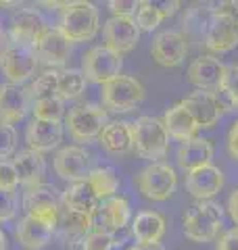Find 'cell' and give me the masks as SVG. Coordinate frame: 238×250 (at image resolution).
I'll list each match as a JSON object with an SVG mask.
<instances>
[{
	"label": "cell",
	"instance_id": "cell-29",
	"mask_svg": "<svg viewBox=\"0 0 238 250\" xmlns=\"http://www.w3.org/2000/svg\"><path fill=\"white\" fill-rule=\"evenodd\" d=\"M15 169H17V175H19V184L27 186V188H34L38 184H42V175H44V169H46V163H44V156L36 152V150H23L19 152L15 159L11 161Z\"/></svg>",
	"mask_w": 238,
	"mask_h": 250
},
{
	"label": "cell",
	"instance_id": "cell-10",
	"mask_svg": "<svg viewBox=\"0 0 238 250\" xmlns=\"http://www.w3.org/2000/svg\"><path fill=\"white\" fill-rule=\"evenodd\" d=\"M0 65H2L4 75L9 77V83L21 85L23 82H27L29 77L34 75L36 67H38L36 50L31 48V46L9 42L2 52V57H0Z\"/></svg>",
	"mask_w": 238,
	"mask_h": 250
},
{
	"label": "cell",
	"instance_id": "cell-47",
	"mask_svg": "<svg viewBox=\"0 0 238 250\" xmlns=\"http://www.w3.org/2000/svg\"><path fill=\"white\" fill-rule=\"evenodd\" d=\"M4 40H6V34H4L2 25H0V57H2V52H4V48H6V44H9V42H4Z\"/></svg>",
	"mask_w": 238,
	"mask_h": 250
},
{
	"label": "cell",
	"instance_id": "cell-8",
	"mask_svg": "<svg viewBox=\"0 0 238 250\" xmlns=\"http://www.w3.org/2000/svg\"><path fill=\"white\" fill-rule=\"evenodd\" d=\"M59 217H61V210L59 213H46V215L27 213L17 228L19 242L29 250L44 248L52 240L54 233H57Z\"/></svg>",
	"mask_w": 238,
	"mask_h": 250
},
{
	"label": "cell",
	"instance_id": "cell-2",
	"mask_svg": "<svg viewBox=\"0 0 238 250\" xmlns=\"http://www.w3.org/2000/svg\"><path fill=\"white\" fill-rule=\"evenodd\" d=\"M132 127V140H134V150L140 159L153 161L163 159L169 148V134L165 125L157 117H138Z\"/></svg>",
	"mask_w": 238,
	"mask_h": 250
},
{
	"label": "cell",
	"instance_id": "cell-41",
	"mask_svg": "<svg viewBox=\"0 0 238 250\" xmlns=\"http://www.w3.org/2000/svg\"><path fill=\"white\" fill-rule=\"evenodd\" d=\"M19 184V175L13 163L0 161V188L4 190H15V186Z\"/></svg>",
	"mask_w": 238,
	"mask_h": 250
},
{
	"label": "cell",
	"instance_id": "cell-16",
	"mask_svg": "<svg viewBox=\"0 0 238 250\" xmlns=\"http://www.w3.org/2000/svg\"><path fill=\"white\" fill-rule=\"evenodd\" d=\"M34 50H36V57L40 61H44L46 65L61 67L65 65L71 54V42L63 36V31L59 27H46L36 40Z\"/></svg>",
	"mask_w": 238,
	"mask_h": 250
},
{
	"label": "cell",
	"instance_id": "cell-20",
	"mask_svg": "<svg viewBox=\"0 0 238 250\" xmlns=\"http://www.w3.org/2000/svg\"><path fill=\"white\" fill-rule=\"evenodd\" d=\"M46 29L42 15L34 9H21L17 15L13 17V25H11V42L15 44H23V46H31L34 48L36 40L40 34Z\"/></svg>",
	"mask_w": 238,
	"mask_h": 250
},
{
	"label": "cell",
	"instance_id": "cell-26",
	"mask_svg": "<svg viewBox=\"0 0 238 250\" xmlns=\"http://www.w3.org/2000/svg\"><path fill=\"white\" fill-rule=\"evenodd\" d=\"M213 144L205 138H192L178 148V165L184 171H194L205 165H211Z\"/></svg>",
	"mask_w": 238,
	"mask_h": 250
},
{
	"label": "cell",
	"instance_id": "cell-37",
	"mask_svg": "<svg viewBox=\"0 0 238 250\" xmlns=\"http://www.w3.org/2000/svg\"><path fill=\"white\" fill-rule=\"evenodd\" d=\"M115 238L105 231H90L82 242V250H113Z\"/></svg>",
	"mask_w": 238,
	"mask_h": 250
},
{
	"label": "cell",
	"instance_id": "cell-19",
	"mask_svg": "<svg viewBox=\"0 0 238 250\" xmlns=\"http://www.w3.org/2000/svg\"><path fill=\"white\" fill-rule=\"evenodd\" d=\"M57 231L61 233L63 242L67 246L82 248L84 238L92 231V215H84V213H75L65 207H61V217H59V225Z\"/></svg>",
	"mask_w": 238,
	"mask_h": 250
},
{
	"label": "cell",
	"instance_id": "cell-36",
	"mask_svg": "<svg viewBox=\"0 0 238 250\" xmlns=\"http://www.w3.org/2000/svg\"><path fill=\"white\" fill-rule=\"evenodd\" d=\"M31 98L44 100V98H54L59 92V71H46L31 83Z\"/></svg>",
	"mask_w": 238,
	"mask_h": 250
},
{
	"label": "cell",
	"instance_id": "cell-5",
	"mask_svg": "<svg viewBox=\"0 0 238 250\" xmlns=\"http://www.w3.org/2000/svg\"><path fill=\"white\" fill-rule=\"evenodd\" d=\"M100 100L109 111H115V113L132 111V108H136L144 100V85L136 77L119 75L102 85Z\"/></svg>",
	"mask_w": 238,
	"mask_h": 250
},
{
	"label": "cell",
	"instance_id": "cell-4",
	"mask_svg": "<svg viewBox=\"0 0 238 250\" xmlns=\"http://www.w3.org/2000/svg\"><path fill=\"white\" fill-rule=\"evenodd\" d=\"M140 194L148 200L163 202L173 196L178 188V175L167 163H150L134 177Z\"/></svg>",
	"mask_w": 238,
	"mask_h": 250
},
{
	"label": "cell",
	"instance_id": "cell-22",
	"mask_svg": "<svg viewBox=\"0 0 238 250\" xmlns=\"http://www.w3.org/2000/svg\"><path fill=\"white\" fill-rule=\"evenodd\" d=\"M25 140L29 144V150L36 152H48L57 148L63 140V125L61 123H48V121H31L25 131Z\"/></svg>",
	"mask_w": 238,
	"mask_h": 250
},
{
	"label": "cell",
	"instance_id": "cell-45",
	"mask_svg": "<svg viewBox=\"0 0 238 250\" xmlns=\"http://www.w3.org/2000/svg\"><path fill=\"white\" fill-rule=\"evenodd\" d=\"M157 9L165 19V17H171V15L180 9V2H176V0H173V2H157Z\"/></svg>",
	"mask_w": 238,
	"mask_h": 250
},
{
	"label": "cell",
	"instance_id": "cell-14",
	"mask_svg": "<svg viewBox=\"0 0 238 250\" xmlns=\"http://www.w3.org/2000/svg\"><path fill=\"white\" fill-rule=\"evenodd\" d=\"M102 36H105V46L117 54H125L136 48L140 40V27L134 17H111L102 27Z\"/></svg>",
	"mask_w": 238,
	"mask_h": 250
},
{
	"label": "cell",
	"instance_id": "cell-12",
	"mask_svg": "<svg viewBox=\"0 0 238 250\" xmlns=\"http://www.w3.org/2000/svg\"><path fill=\"white\" fill-rule=\"evenodd\" d=\"M182 104L186 106V111L192 115V119L196 121L198 129L205 127L209 129L213 127L219 117L224 115V111H228V108L224 106V103L219 100L217 92H205V90H196L192 94H188V96L184 100H180Z\"/></svg>",
	"mask_w": 238,
	"mask_h": 250
},
{
	"label": "cell",
	"instance_id": "cell-48",
	"mask_svg": "<svg viewBox=\"0 0 238 250\" xmlns=\"http://www.w3.org/2000/svg\"><path fill=\"white\" fill-rule=\"evenodd\" d=\"M230 13H232V17H234V23H236V27H238V2H230Z\"/></svg>",
	"mask_w": 238,
	"mask_h": 250
},
{
	"label": "cell",
	"instance_id": "cell-42",
	"mask_svg": "<svg viewBox=\"0 0 238 250\" xmlns=\"http://www.w3.org/2000/svg\"><path fill=\"white\" fill-rule=\"evenodd\" d=\"M215 250H238V228L228 229L224 236H219Z\"/></svg>",
	"mask_w": 238,
	"mask_h": 250
},
{
	"label": "cell",
	"instance_id": "cell-28",
	"mask_svg": "<svg viewBox=\"0 0 238 250\" xmlns=\"http://www.w3.org/2000/svg\"><path fill=\"white\" fill-rule=\"evenodd\" d=\"M100 146L107 152L121 156L134 150V140H132V127L125 121H111L105 125L102 134L98 136Z\"/></svg>",
	"mask_w": 238,
	"mask_h": 250
},
{
	"label": "cell",
	"instance_id": "cell-40",
	"mask_svg": "<svg viewBox=\"0 0 238 250\" xmlns=\"http://www.w3.org/2000/svg\"><path fill=\"white\" fill-rule=\"evenodd\" d=\"M140 0H111L109 9L113 13V17H134L138 11Z\"/></svg>",
	"mask_w": 238,
	"mask_h": 250
},
{
	"label": "cell",
	"instance_id": "cell-34",
	"mask_svg": "<svg viewBox=\"0 0 238 250\" xmlns=\"http://www.w3.org/2000/svg\"><path fill=\"white\" fill-rule=\"evenodd\" d=\"M217 96L224 106H238V62L226 65L224 82L217 90Z\"/></svg>",
	"mask_w": 238,
	"mask_h": 250
},
{
	"label": "cell",
	"instance_id": "cell-18",
	"mask_svg": "<svg viewBox=\"0 0 238 250\" xmlns=\"http://www.w3.org/2000/svg\"><path fill=\"white\" fill-rule=\"evenodd\" d=\"M221 188H224V173L215 165H205L201 169H194L186 177V190L198 202L211 200L215 194H219Z\"/></svg>",
	"mask_w": 238,
	"mask_h": 250
},
{
	"label": "cell",
	"instance_id": "cell-1",
	"mask_svg": "<svg viewBox=\"0 0 238 250\" xmlns=\"http://www.w3.org/2000/svg\"><path fill=\"white\" fill-rule=\"evenodd\" d=\"M221 228H224V210L211 200L196 202L182 217L184 236L192 242H198V244L215 240Z\"/></svg>",
	"mask_w": 238,
	"mask_h": 250
},
{
	"label": "cell",
	"instance_id": "cell-49",
	"mask_svg": "<svg viewBox=\"0 0 238 250\" xmlns=\"http://www.w3.org/2000/svg\"><path fill=\"white\" fill-rule=\"evenodd\" d=\"M6 246H9V240H6V233L0 231V250H6Z\"/></svg>",
	"mask_w": 238,
	"mask_h": 250
},
{
	"label": "cell",
	"instance_id": "cell-43",
	"mask_svg": "<svg viewBox=\"0 0 238 250\" xmlns=\"http://www.w3.org/2000/svg\"><path fill=\"white\" fill-rule=\"evenodd\" d=\"M228 152L238 159V121L232 123V127L228 131Z\"/></svg>",
	"mask_w": 238,
	"mask_h": 250
},
{
	"label": "cell",
	"instance_id": "cell-15",
	"mask_svg": "<svg viewBox=\"0 0 238 250\" xmlns=\"http://www.w3.org/2000/svg\"><path fill=\"white\" fill-rule=\"evenodd\" d=\"M153 61L161 67H178L188 54V42L182 31H161L150 46Z\"/></svg>",
	"mask_w": 238,
	"mask_h": 250
},
{
	"label": "cell",
	"instance_id": "cell-6",
	"mask_svg": "<svg viewBox=\"0 0 238 250\" xmlns=\"http://www.w3.org/2000/svg\"><path fill=\"white\" fill-rule=\"evenodd\" d=\"M123 59L109 46H94L82 59V73L86 80L105 85L107 82L121 75Z\"/></svg>",
	"mask_w": 238,
	"mask_h": 250
},
{
	"label": "cell",
	"instance_id": "cell-35",
	"mask_svg": "<svg viewBox=\"0 0 238 250\" xmlns=\"http://www.w3.org/2000/svg\"><path fill=\"white\" fill-rule=\"evenodd\" d=\"M136 19V25L140 27V31H153L159 27V23L163 21V15L159 13L157 2H150V0H140L138 11L134 15Z\"/></svg>",
	"mask_w": 238,
	"mask_h": 250
},
{
	"label": "cell",
	"instance_id": "cell-17",
	"mask_svg": "<svg viewBox=\"0 0 238 250\" xmlns=\"http://www.w3.org/2000/svg\"><path fill=\"white\" fill-rule=\"evenodd\" d=\"M226 65L219 62L215 57H198L190 62L188 67V82L194 85L196 90L205 92H217L221 82H224Z\"/></svg>",
	"mask_w": 238,
	"mask_h": 250
},
{
	"label": "cell",
	"instance_id": "cell-21",
	"mask_svg": "<svg viewBox=\"0 0 238 250\" xmlns=\"http://www.w3.org/2000/svg\"><path fill=\"white\" fill-rule=\"evenodd\" d=\"M25 113H27V92L15 83L0 85V123L13 125L21 121Z\"/></svg>",
	"mask_w": 238,
	"mask_h": 250
},
{
	"label": "cell",
	"instance_id": "cell-23",
	"mask_svg": "<svg viewBox=\"0 0 238 250\" xmlns=\"http://www.w3.org/2000/svg\"><path fill=\"white\" fill-rule=\"evenodd\" d=\"M165 217L157 210H142L132 219V233L138 244H159L165 233Z\"/></svg>",
	"mask_w": 238,
	"mask_h": 250
},
{
	"label": "cell",
	"instance_id": "cell-11",
	"mask_svg": "<svg viewBox=\"0 0 238 250\" xmlns=\"http://www.w3.org/2000/svg\"><path fill=\"white\" fill-rule=\"evenodd\" d=\"M107 123V113L92 104L75 106L67 117L69 134L75 142H90V140L98 138Z\"/></svg>",
	"mask_w": 238,
	"mask_h": 250
},
{
	"label": "cell",
	"instance_id": "cell-33",
	"mask_svg": "<svg viewBox=\"0 0 238 250\" xmlns=\"http://www.w3.org/2000/svg\"><path fill=\"white\" fill-rule=\"evenodd\" d=\"M217 9H211L209 4H194L192 9H188L184 15V29L190 34H201L205 36V29L209 25L211 15Z\"/></svg>",
	"mask_w": 238,
	"mask_h": 250
},
{
	"label": "cell",
	"instance_id": "cell-39",
	"mask_svg": "<svg viewBox=\"0 0 238 250\" xmlns=\"http://www.w3.org/2000/svg\"><path fill=\"white\" fill-rule=\"evenodd\" d=\"M17 213V200H15V192L13 190H4L0 188V223L2 221H11Z\"/></svg>",
	"mask_w": 238,
	"mask_h": 250
},
{
	"label": "cell",
	"instance_id": "cell-13",
	"mask_svg": "<svg viewBox=\"0 0 238 250\" xmlns=\"http://www.w3.org/2000/svg\"><path fill=\"white\" fill-rule=\"evenodd\" d=\"M54 171L65 182H71V184L84 182L92 173V159L84 148L65 146L54 156Z\"/></svg>",
	"mask_w": 238,
	"mask_h": 250
},
{
	"label": "cell",
	"instance_id": "cell-32",
	"mask_svg": "<svg viewBox=\"0 0 238 250\" xmlns=\"http://www.w3.org/2000/svg\"><path fill=\"white\" fill-rule=\"evenodd\" d=\"M31 113H34L36 121H48V123H61L63 115H65V104L59 96L36 100L31 104Z\"/></svg>",
	"mask_w": 238,
	"mask_h": 250
},
{
	"label": "cell",
	"instance_id": "cell-31",
	"mask_svg": "<svg viewBox=\"0 0 238 250\" xmlns=\"http://www.w3.org/2000/svg\"><path fill=\"white\" fill-rule=\"evenodd\" d=\"M86 88V77L77 69H67V71L59 73V92L57 96L61 100H71L77 98Z\"/></svg>",
	"mask_w": 238,
	"mask_h": 250
},
{
	"label": "cell",
	"instance_id": "cell-25",
	"mask_svg": "<svg viewBox=\"0 0 238 250\" xmlns=\"http://www.w3.org/2000/svg\"><path fill=\"white\" fill-rule=\"evenodd\" d=\"M163 125L167 129L169 138H176L180 140L182 144L188 142V140L196 138V131H198V125L192 119V115L186 111V106L182 103H176L171 108H167L163 115Z\"/></svg>",
	"mask_w": 238,
	"mask_h": 250
},
{
	"label": "cell",
	"instance_id": "cell-3",
	"mask_svg": "<svg viewBox=\"0 0 238 250\" xmlns=\"http://www.w3.org/2000/svg\"><path fill=\"white\" fill-rule=\"evenodd\" d=\"M100 17L98 11L92 2L86 0H75V2H65L63 4V15H61V25L59 29L69 42H86L92 40L98 31Z\"/></svg>",
	"mask_w": 238,
	"mask_h": 250
},
{
	"label": "cell",
	"instance_id": "cell-27",
	"mask_svg": "<svg viewBox=\"0 0 238 250\" xmlns=\"http://www.w3.org/2000/svg\"><path fill=\"white\" fill-rule=\"evenodd\" d=\"M98 196L92 190V186L88 184V179L77 184H71L65 192L61 194V207H65L75 213H84V215H92L94 208L98 207Z\"/></svg>",
	"mask_w": 238,
	"mask_h": 250
},
{
	"label": "cell",
	"instance_id": "cell-44",
	"mask_svg": "<svg viewBox=\"0 0 238 250\" xmlns=\"http://www.w3.org/2000/svg\"><path fill=\"white\" fill-rule=\"evenodd\" d=\"M228 213H230L232 221L236 223V228H238V190H234L232 194H230V198H228Z\"/></svg>",
	"mask_w": 238,
	"mask_h": 250
},
{
	"label": "cell",
	"instance_id": "cell-38",
	"mask_svg": "<svg viewBox=\"0 0 238 250\" xmlns=\"http://www.w3.org/2000/svg\"><path fill=\"white\" fill-rule=\"evenodd\" d=\"M15 146H17V131H15V127L0 123V161L9 159L15 152Z\"/></svg>",
	"mask_w": 238,
	"mask_h": 250
},
{
	"label": "cell",
	"instance_id": "cell-9",
	"mask_svg": "<svg viewBox=\"0 0 238 250\" xmlns=\"http://www.w3.org/2000/svg\"><path fill=\"white\" fill-rule=\"evenodd\" d=\"M130 221H132V207L125 196L100 200L92 213V229L111 233V236L121 231Z\"/></svg>",
	"mask_w": 238,
	"mask_h": 250
},
{
	"label": "cell",
	"instance_id": "cell-24",
	"mask_svg": "<svg viewBox=\"0 0 238 250\" xmlns=\"http://www.w3.org/2000/svg\"><path fill=\"white\" fill-rule=\"evenodd\" d=\"M23 207H25L27 213H36V215L59 213L61 194L50 184H38L34 188H27L25 196H23Z\"/></svg>",
	"mask_w": 238,
	"mask_h": 250
},
{
	"label": "cell",
	"instance_id": "cell-30",
	"mask_svg": "<svg viewBox=\"0 0 238 250\" xmlns=\"http://www.w3.org/2000/svg\"><path fill=\"white\" fill-rule=\"evenodd\" d=\"M88 184L96 192L98 200H107V198H113L115 192L119 190V175L111 167H98V169H92V173L88 175Z\"/></svg>",
	"mask_w": 238,
	"mask_h": 250
},
{
	"label": "cell",
	"instance_id": "cell-46",
	"mask_svg": "<svg viewBox=\"0 0 238 250\" xmlns=\"http://www.w3.org/2000/svg\"><path fill=\"white\" fill-rule=\"evenodd\" d=\"M130 250H163V246L161 244H136Z\"/></svg>",
	"mask_w": 238,
	"mask_h": 250
},
{
	"label": "cell",
	"instance_id": "cell-7",
	"mask_svg": "<svg viewBox=\"0 0 238 250\" xmlns=\"http://www.w3.org/2000/svg\"><path fill=\"white\" fill-rule=\"evenodd\" d=\"M203 42L215 54H224V52H230L236 48L238 46V27H236L230 9H217L211 15L209 25L203 36Z\"/></svg>",
	"mask_w": 238,
	"mask_h": 250
}]
</instances>
